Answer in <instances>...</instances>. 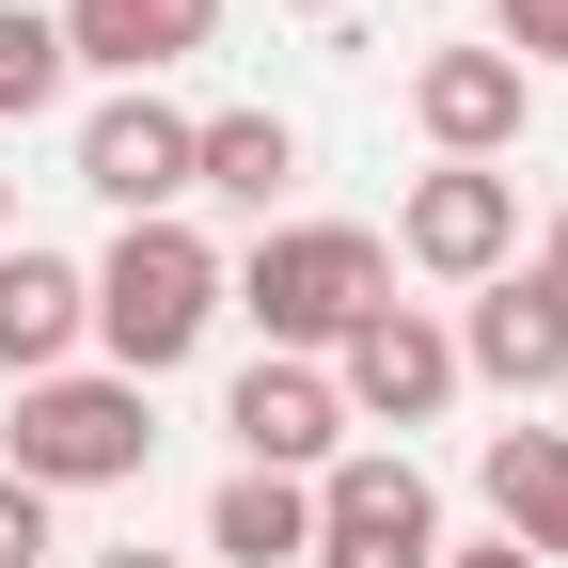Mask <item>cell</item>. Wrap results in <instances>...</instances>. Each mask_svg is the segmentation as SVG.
<instances>
[{"label": "cell", "instance_id": "6da1fadb", "mask_svg": "<svg viewBox=\"0 0 568 568\" xmlns=\"http://www.w3.org/2000/svg\"><path fill=\"white\" fill-rule=\"evenodd\" d=\"M379 301H395V253H379L364 222H268V237L222 268V316L268 332V364H332Z\"/></svg>", "mask_w": 568, "mask_h": 568}, {"label": "cell", "instance_id": "7a4b0ae2", "mask_svg": "<svg viewBox=\"0 0 568 568\" xmlns=\"http://www.w3.org/2000/svg\"><path fill=\"white\" fill-rule=\"evenodd\" d=\"M80 284H95V332H80V347H95L111 379H142V395H159L205 332H222V253H205L190 222H126Z\"/></svg>", "mask_w": 568, "mask_h": 568}, {"label": "cell", "instance_id": "3957f363", "mask_svg": "<svg viewBox=\"0 0 568 568\" xmlns=\"http://www.w3.org/2000/svg\"><path fill=\"white\" fill-rule=\"evenodd\" d=\"M142 458H159V410H142V379H111V364L17 379V458H0V474H32L48 506H63V489H126Z\"/></svg>", "mask_w": 568, "mask_h": 568}, {"label": "cell", "instance_id": "277c9868", "mask_svg": "<svg viewBox=\"0 0 568 568\" xmlns=\"http://www.w3.org/2000/svg\"><path fill=\"white\" fill-rule=\"evenodd\" d=\"M301 568H443V489L410 474V443H364L316 474V552Z\"/></svg>", "mask_w": 568, "mask_h": 568}, {"label": "cell", "instance_id": "5b68a950", "mask_svg": "<svg viewBox=\"0 0 568 568\" xmlns=\"http://www.w3.org/2000/svg\"><path fill=\"white\" fill-rule=\"evenodd\" d=\"M332 395H347V426H443L458 410V332L426 301H379L364 332L332 347Z\"/></svg>", "mask_w": 568, "mask_h": 568}, {"label": "cell", "instance_id": "8992f818", "mask_svg": "<svg viewBox=\"0 0 568 568\" xmlns=\"http://www.w3.org/2000/svg\"><path fill=\"white\" fill-rule=\"evenodd\" d=\"M395 253H410L426 284H489V268H521V174H474V159L410 174V205H395Z\"/></svg>", "mask_w": 568, "mask_h": 568}, {"label": "cell", "instance_id": "52a82bcc", "mask_svg": "<svg viewBox=\"0 0 568 568\" xmlns=\"http://www.w3.org/2000/svg\"><path fill=\"white\" fill-rule=\"evenodd\" d=\"M80 190L126 205V222H174V205H190V111L159 80H142V95H95L80 111Z\"/></svg>", "mask_w": 568, "mask_h": 568}, {"label": "cell", "instance_id": "ba28073f", "mask_svg": "<svg viewBox=\"0 0 568 568\" xmlns=\"http://www.w3.org/2000/svg\"><path fill=\"white\" fill-rule=\"evenodd\" d=\"M222 426H237V474H332L347 458V395H332V364H237V395H222Z\"/></svg>", "mask_w": 568, "mask_h": 568}, {"label": "cell", "instance_id": "9c48e42d", "mask_svg": "<svg viewBox=\"0 0 568 568\" xmlns=\"http://www.w3.org/2000/svg\"><path fill=\"white\" fill-rule=\"evenodd\" d=\"M521 111H537V80H521L506 48H426V63H410V126L443 142V159H474V174H506Z\"/></svg>", "mask_w": 568, "mask_h": 568}, {"label": "cell", "instance_id": "30bf717a", "mask_svg": "<svg viewBox=\"0 0 568 568\" xmlns=\"http://www.w3.org/2000/svg\"><path fill=\"white\" fill-rule=\"evenodd\" d=\"M458 379H489V395H552V379H568V301H552L537 268H489V284H474Z\"/></svg>", "mask_w": 568, "mask_h": 568}, {"label": "cell", "instance_id": "8fae6325", "mask_svg": "<svg viewBox=\"0 0 568 568\" xmlns=\"http://www.w3.org/2000/svg\"><path fill=\"white\" fill-rule=\"evenodd\" d=\"M190 48H222V0H63V63H95L111 95L174 80Z\"/></svg>", "mask_w": 568, "mask_h": 568}, {"label": "cell", "instance_id": "7c38bea8", "mask_svg": "<svg viewBox=\"0 0 568 568\" xmlns=\"http://www.w3.org/2000/svg\"><path fill=\"white\" fill-rule=\"evenodd\" d=\"M80 332H95V284L17 237V253H0V379H63V364H80Z\"/></svg>", "mask_w": 568, "mask_h": 568}, {"label": "cell", "instance_id": "4fadbf2b", "mask_svg": "<svg viewBox=\"0 0 568 568\" xmlns=\"http://www.w3.org/2000/svg\"><path fill=\"white\" fill-rule=\"evenodd\" d=\"M474 489H489V521H506L537 568H568V426H489Z\"/></svg>", "mask_w": 568, "mask_h": 568}, {"label": "cell", "instance_id": "5bb4252c", "mask_svg": "<svg viewBox=\"0 0 568 568\" xmlns=\"http://www.w3.org/2000/svg\"><path fill=\"white\" fill-rule=\"evenodd\" d=\"M190 190H222V205L268 222V205L301 190V126L284 111H190Z\"/></svg>", "mask_w": 568, "mask_h": 568}, {"label": "cell", "instance_id": "9a60e30c", "mask_svg": "<svg viewBox=\"0 0 568 568\" xmlns=\"http://www.w3.org/2000/svg\"><path fill=\"white\" fill-rule=\"evenodd\" d=\"M205 552H237V568H301V552H316V474H222Z\"/></svg>", "mask_w": 568, "mask_h": 568}, {"label": "cell", "instance_id": "2e32d148", "mask_svg": "<svg viewBox=\"0 0 568 568\" xmlns=\"http://www.w3.org/2000/svg\"><path fill=\"white\" fill-rule=\"evenodd\" d=\"M63 80H80V63H63V17H48V0H0V111L32 126Z\"/></svg>", "mask_w": 568, "mask_h": 568}, {"label": "cell", "instance_id": "e0dca14e", "mask_svg": "<svg viewBox=\"0 0 568 568\" xmlns=\"http://www.w3.org/2000/svg\"><path fill=\"white\" fill-rule=\"evenodd\" d=\"M489 48H506L521 80H537V63H568V0H489Z\"/></svg>", "mask_w": 568, "mask_h": 568}, {"label": "cell", "instance_id": "ac0fdd59", "mask_svg": "<svg viewBox=\"0 0 568 568\" xmlns=\"http://www.w3.org/2000/svg\"><path fill=\"white\" fill-rule=\"evenodd\" d=\"M0 568H48V489L0 474Z\"/></svg>", "mask_w": 568, "mask_h": 568}, {"label": "cell", "instance_id": "d6986e66", "mask_svg": "<svg viewBox=\"0 0 568 568\" xmlns=\"http://www.w3.org/2000/svg\"><path fill=\"white\" fill-rule=\"evenodd\" d=\"M443 568H537V552H521V537H474V552L443 537Z\"/></svg>", "mask_w": 568, "mask_h": 568}, {"label": "cell", "instance_id": "ffe728a7", "mask_svg": "<svg viewBox=\"0 0 568 568\" xmlns=\"http://www.w3.org/2000/svg\"><path fill=\"white\" fill-rule=\"evenodd\" d=\"M537 284H552V301H568V205H552V237H537Z\"/></svg>", "mask_w": 568, "mask_h": 568}, {"label": "cell", "instance_id": "44dd1931", "mask_svg": "<svg viewBox=\"0 0 568 568\" xmlns=\"http://www.w3.org/2000/svg\"><path fill=\"white\" fill-rule=\"evenodd\" d=\"M95 568H174V552H142V537H126V552H95Z\"/></svg>", "mask_w": 568, "mask_h": 568}, {"label": "cell", "instance_id": "7402d4cb", "mask_svg": "<svg viewBox=\"0 0 568 568\" xmlns=\"http://www.w3.org/2000/svg\"><path fill=\"white\" fill-rule=\"evenodd\" d=\"M0 253H17V174H0Z\"/></svg>", "mask_w": 568, "mask_h": 568}, {"label": "cell", "instance_id": "603a6c76", "mask_svg": "<svg viewBox=\"0 0 568 568\" xmlns=\"http://www.w3.org/2000/svg\"><path fill=\"white\" fill-rule=\"evenodd\" d=\"M301 17H332V0H301Z\"/></svg>", "mask_w": 568, "mask_h": 568}]
</instances>
